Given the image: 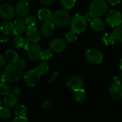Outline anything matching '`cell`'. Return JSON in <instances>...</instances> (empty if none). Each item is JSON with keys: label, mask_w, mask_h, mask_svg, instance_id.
Listing matches in <instances>:
<instances>
[{"label": "cell", "mask_w": 122, "mask_h": 122, "mask_svg": "<svg viewBox=\"0 0 122 122\" xmlns=\"http://www.w3.org/2000/svg\"><path fill=\"white\" fill-rule=\"evenodd\" d=\"M23 76L21 68L16 64H9L2 71L1 81H4L8 83H15L19 81Z\"/></svg>", "instance_id": "6da1fadb"}, {"label": "cell", "mask_w": 122, "mask_h": 122, "mask_svg": "<svg viewBox=\"0 0 122 122\" xmlns=\"http://www.w3.org/2000/svg\"><path fill=\"white\" fill-rule=\"evenodd\" d=\"M51 21L55 26L64 27L70 24L71 18L69 14L64 9H57L52 13Z\"/></svg>", "instance_id": "7a4b0ae2"}, {"label": "cell", "mask_w": 122, "mask_h": 122, "mask_svg": "<svg viewBox=\"0 0 122 122\" xmlns=\"http://www.w3.org/2000/svg\"><path fill=\"white\" fill-rule=\"evenodd\" d=\"M108 10V3L104 0H93L89 5V12L94 16L99 17Z\"/></svg>", "instance_id": "3957f363"}, {"label": "cell", "mask_w": 122, "mask_h": 122, "mask_svg": "<svg viewBox=\"0 0 122 122\" xmlns=\"http://www.w3.org/2000/svg\"><path fill=\"white\" fill-rule=\"evenodd\" d=\"M70 26L71 30L76 34H81L85 31L87 26V20L85 16L81 14L74 15L71 19Z\"/></svg>", "instance_id": "277c9868"}, {"label": "cell", "mask_w": 122, "mask_h": 122, "mask_svg": "<svg viewBox=\"0 0 122 122\" xmlns=\"http://www.w3.org/2000/svg\"><path fill=\"white\" fill-rule=\"evenodd\" d=\"M41 46L38 43H31L26 49V54L28 59L31 61H37L41 59V54L42 52Z\"/></svg>", "instance_id": "5b68a950"}, {"label": "cell", "mask_w": 122, "mask_h": 122, "mask_svg": "<svg viewBox=\"0 0 122 122\" xmlns=\"http://www.w3.org/2000/svg\"><path fill=\"white\" fill-rule=\"evenodd\" d=\"M40 79V74L36 71V69L28 70L24 75V81L26 86L34 87L35 86Z\"/></svg>", "instance_id": "8992f818"}, {"label": "cell", "mask_w": 122, "mask_h": 122, "mask_svg": "<svg viewBox=\"0 0 122 122\" xmlns=\"http://www.w3.org/2000/svg\"><path fill=\"white\" fill-rule=\"evenodd\" d=\"M114 80V81L109 89V94L112 99L119 100L122 99V83L120 81V78L117 76H115Z\"/></svg>", "instance_id": "52a82bcc"}, {"label": "cell", "mask_w": 122, "mask_h": 122, "mask_svg": "<svg viewBox=\"0 0 122 122\" xmlns=\"http://www.w3.org/2000/svg\"><path fill=\"white\" fill-rule=\"evenodd\" d=\"M106 21L111 26L117 27L122 24V14L117 9H112L108 12L106 16Z\"/></svg>", "instance_id": "ba28073f"}, {"label": "cell", "mask_w": 122, "mask_h": 122, "mask_svg": "<svg viewBox=\"0 0 122 122\" xmlns=\"http://www.w3.org/2000/svg\"><path fill=\"white\" fill-rule=\"evenodd\" d=\"M86 59L91 64H100L103 59V54L97 49H89L86 51L85 54Z\"/></svg>", "instance_id": "9c48e42d"}, {"label": "cell", "mask_w": 122, "mask_h": 122, "mask_svg": "<svg viewBox=\"0 0 122 122\" xmlns=\"http://www.w3.org/2000/svg\"><path fill=\"white\" fill-rule=\"evenodd\" d=\"M66 86L73 92L84 89V81L78 75H71L66 80Z\"/></svg>", "instance_id": "30bf717a"}, {"label": "cell", "mask_w": 122, "mask_h": 122, "mask_svg": "<svg viewBox=\"0 0 122 122\" xmlns=\"http://www.w3.org/2000/svg\"><path fill=\"white\" fill-rule=\"evenodd\" d=\"M15 9L9 3H4L0 6V15L6 21H10L14 17Z\"/></svg>", "instance_id": "8fae6325"}, {"label": "cell", "mask_w": 122, "mask_h": 122, "mask_svg": "<svg viewBox=\"0 0 122 122\" xmlns=\"http://www.w3.org/2000/svg\"><path fill=\"white\" fill-rule=\"evenodd\" d=\"M27 25L25 21V19L23 17H16L13 21V34L14 36H19L23 34L26 29Z\"/></svg>", "instance_id": "7c38bea8"}, {"label": "cell", "mask_w": 122, "mask_h": 122, "mask_svg": "<svg viewBox=\"0 0 122 122\" xmlns=\"http://www.w3.org/2000/svg\"><path fill=\"white\" fill-rule=\"evenodd\" d=\"M66 48V41L61 38H55L50 42L49 49L54 53H61Z\"/></svg>", "instance_id": "4fadbf2b"}, {"label": "cell", "mask_w": 122, "mask_h": 122, "mask_svg": "<svg viewBox=\"0 0 122 122\" xmlns=\"http://www.w3.org/2000/svg\"><path fill=\"white\" fill-rule=\"evenodd\" d=\"M26 38L32 43H37L40 39V31L35 26H27L25 31Z\"/></svg>", "instance_id": "5bb4252c"}, {"label": "cell", "mask_w": 122, "mask_h": 122, "mask_svg": "<svg viewBox=\"0 0 122 122\" xmlns=\"http://www.w3.org/2000/svg\"><path fill=\"white\" fill-rule=\"evenodd\" d=\"M15 13L19 17H24L29 14L30 6L28 1L21 0L19 1L15 6Z\"/></svg>", "instance_id": "9a60e30c"}, {"label": "cell", "mask_w": 122, "mask_h": 122, "mask_svg": "<svg viewBox=\"0 0 122 122\" xmlns=\"http://www.w3.org/2000/svg\"><path fill=\"white\" fill-rule=\"evenodd\" d=\"M55 24L51 21H44L41 24L39 31L42 36H44V38H49L53 34Z\"/></svg>", "instance_id": "2e32d148"}, {"label": "cell", "mask_w": 122, "mask_h": 122, "mask_svg": "<svg viewBox=\"0 0 122 122\" xmlns=\"http://www.w3.org/2000/svg\"><path fill=\"white\" fill-rule=\"evenodd\" d=\"M11 44L16 49H23L26 51L30 45L29 41L26 38H22L20 35L15 36V37L11 41Z\"/></svg>", "instance_id": "e0dca14e"}, {"label": "cell", "mask_w": 122, "mask_h": 122, "mask_svg": "<svg viewBox=\"0 0 122 122\" xmlns=\"http://www.w3.org/2000/svg\"><path fill=\"white\" fill-rule=\"evenodd\" d=\"M4 56L6 59V61L11 64H15L16 63H18L19 60V54L17 51L14 49H7L4 53Z\"/></svg>", "instance_id": "ac0fdd59"}, {"label": "cell", "mask_w": 122, "mask_h": 122, "mask_svg": "<svg viewBox=\"0 0 122 122\" xmlns=\"http://www.w3.org/2000/svg\"><path fill=\"white\" fill-rule=\"evenodd\" d=\"M92 29L96 32H102L105 29V22L100 17H95L90 23Z\"/></svg>", "instance_id": "d6986e66"}, {"label": "cell", "mask_w": 122, "mask_h": 122, "mask_svg": "<svg viewBox=\"0 0 122 122\" xmlns=\"http://www.w3.org/2000/svg\"><path fill=\"white\" fill-rule=\"evenodd\" d=\"M3 102L5 105V107L11 108L13 107H15L17 104V98L14 94H9L6 96H4Z\"/></svg>", "instance_id": "ffe728a7"}, {"label": "cell", "mask_w": 122, "mask_h": 122, "mask_svg": "<svg viewBox=\"0 0 122 122\" xmlns=\"http://www.w3.org/2000/svg\"><path fill=\"white\" fill-rule=\"evenodd\" d=\"M51 16H52L51 11L46 8L41 9L38 11V18L40 21H49L51 18Z\"/></svg>", "instance_id": "44dd1931"}, {"label": "cell", "mask_w": 122, "mask_h": 122, "mask_svg": "<svg viewBox=\"0 0 122 122\" xmlns=\"http://www.w3.org/2000/svg\"><path fill=\"white\" fill-rule=\"evenodd\" d=\"M1 30L4 35L7 36L11 31H13V22L10 21H5L2 22L1 24Z\"/></svg>", "instance_id": "7402d4cb"}, {"label": "cell", "mask_w": 122, "mask_h": 122, "mask_svg": "<svg viewBox=\"0 0 122 122\" xmlns=\"http://www.w3.org/2000/svg\"><path fill=\"white\" fill-rule=\"evenodd\" d=\"M117 39H116V36L114 35V33H106L103 38H102V41L104 43L105 45L107 46H110V45H112L115 43Z\"/></svg>", "instance_id": "603a6c76"}, {"label": "cell", "mask_w": 122, "mask_h": 122, "mask_svg": "<svg viewBox=\"0 0 122 122\" xmlns=\"http://www.w3.org/2000/svg\"><path fill=\"white\" fill-rule=\"evenodd\" d=\"M74 99L77 103H82L84 102V100L86 99V92L84 90V89H81L77 91L74 92Z\"/></svg>", "instance_id": "cb8c5ba5"}, {"label": "cell", "mask_w": 122, "mask_h": 122, "mask_svg": "<svg viewBox=\"0 0 122 122\" xmlns=\"http://www.w3.org/2000/svg\"><path fill=\"white\" fill-rule=\"evenodd\" d=\"M14 112L16 117H26V107L24 104H16L14 107Z\"/></svg>", "instance_id": "d4e9b609"}, {"label": "cell", "mask_w": 122, "mask_h": 122, "mask_svg": "<svg viewBox=\"0 0 122 122\" xmlns=\"http://www.w3.org/2000/svg\"><path fill=\"white\" fill-rule=\"evenodd\" d=\"M36 71L40 74V76L46 74L49 70V66L46 61H42L39 63L35 69Z\"/></svg>", "instance_id": "484cf974"}, {"label": "cell", "mask_w": 122, "mask_h": 122, "mask_svg": "<svg viewBox=\"0 0 122 122\" xmlns=\"http://www.w3.org/2000/svg\"><path fill=\"white\" fill-rule=\"evenodd\" d=\"M0 92H1V94L3 96H6L9 94H10L11 89H10V86H9L8 82L4 81H1Z\"/></svg>", "instance_id": "4316f807"}, {"label": "cell", "mask_w": 122, "mask_h": 122, "mask_svg": "<svg viewBox=\"0 0 122 122\" xmlns=\"http://www.w3.org/2000/svg\"><path fill=\"white\" fill-rule=\"evenodd\" d=\"M11 116V112L9 107H1L0 109V117L3 119H8Z\"/></svg>", "instance_id": "83f0119b"}, {"label": "cell", "mask_w": 122, "mask_h": 122, "mask_svg": "<svg viewBox=\"0 0 122 122\" xmlns=\"http://www.w3.org/2000/svg\"><path fill=\"white\" fill-rule=\"evenodd\" d=\"M76 34H77L75 31L71 30L70 31H69L65 35V40H66V41L67 43H70V44L74 43L76 40V39H77V35Z\"/></svg>", "instance_id": "f1b7e54d"}, {"label": "cell", "mask_w": 122, "mask_h": 122, "mask_svg": "<svg viewBox=\"0 0 122 122\" xmlns=\"http://www.w3.org/2000/svg\"><path fill=\"white\" fill-rule=\"evenodd\" d=\"M52 57V51L50 49H46L42 50L41 54V60L43 61H47Z\"/></svg>", "instance_id": "f546056e"}, {"label": "cell", "mask_w": 122, "mask_h": 122, "mask_svg": "<svg viewBox=\"0 0 122 122\" xmlns=\"http://www.w3.org/2000/svg\"><path fill=\"white\" fill-rule=\"evenodd\" d=\"M59 1L61 6L66 9H72L76 4V0H59Z\"/></svg>", "instance_id": "4dcf8cb0"}, {"label": "cell", "mask_w": 122, "mask_h": 122, "mask_svg": "<svg viewBox=\"0 0 122 122\" xmlns=\"http://www.w3.org/2000/svg\"><path fill=\"white\" fill-rule=\"evenodd\" d=\"M113 33L114 34L117 40L122 42V24H120L118 26L115 27Z\"/></svg>", "instance_id": "1f68e13d"}, {"label": "cell", "mask_w": 122, "mask_h": 122, "mask_svg": "<svg viewBox=\"0 0 122 122\" xmlns=\"http://www.w3.org/2000/svg\"><path fill=\"white\" fill-rule=\"evenodd\" d=\"M25 21L27 26H35L36 24V17L33 14H28L25 16Z\"/></svg>", "instance_id": "d6a6232c"}, {"label": "cell", "mask_w": 122, "mask_h": 122, "mask_svg": "<svg viewBox=\"0 0 122 122\" xmlns=\"http://www.w3.org/2000/svg\"><path fill=\"white\" fill-rule=\"evenodd\" d=\"M51 107H52V102H51V101L49 100V99L45 100V101L42 103V104H41V107H42L43 109H50Z\"/></svg>", "instance_id": "836d02e7"}, {"label": "cell", "mask_w": 122, "mask_h": 122, "mask_svg": "<svg viewBox=\"0 0 122 122\" xmlns=\"http://www.w3.org/2000/svg\"><path fill=\"white\" fill-rule=\"evenodd\" d=\"M6 58L4 56V55L1 54L0 55V69L3 70L5 67H6Z\"/></svg>", "instance_id": "e575fe53"}, {"label": "cell", "mask_w": 122, "mask_h": 122, "mask_svg": "<svg viewBox=\"0 0 122 122\" xmlns=\"http://www.w3.org/2000/svg\"><path fill=\"white\" fill-rule=\"evenodd\" d=\"M12 92H13V94H14L15 96H19L21 94V89L19 86H15L13 87Z\"/></svg>", "instance_id": "d590c367"}, {"label": "cell", "mask_w": 122, "mask_h": 122, "mask_svg": "<svg viewBox=\"0 0 122 122\" xmlns=\"http://www.w3.org/2000/svg\"><path fill=\"white\" fill-rule=\"evenodd\" d=\"M11 122H29L26 117H16Z\"/></svg>", "instance_id": "8d00e7d4"}, {"label": "cell", "mask_w": 122, "mask_h": 122, "mask_svg": "<svg viewBox=\"0 0 122 122\" xmlns=\"http://www.w3.org/2000/svg\"><path fill=\"white\" fill-rule=\"evenodd\" d=\"M18 66L21 69H24L27 66V61L25 59H19L18 61Z\"/></svg>", "instance_id": "74e56055"}, {"label": "cell", "mask_w": 122, "mask_h": 122, "mask_svg": "<svg viewBox=\"0 0 122 122\" xmlns=\"http://www.w3.org/2000/svg\"><path fill=\"white\" fill-rule=\"evenodd\" d=\"M58 74H59L58 71H54L51 74V76H50V78L49 79V83H51V82L54 81L56 79V78L58 76Z\"/></svg>", "instance_id": "f35d334b"}, {"label": "cell", "mask_w": 122, "mask_h": 122, "mask_svg": "<svg viewBox=\"0 0 122 122\" xmlns=\"http://www.w3.org/2000/svg\"><path fill=\"white\" fill-rule=\"evenodd\" d=\"M121 1H122V0H107V2L112 6L118 5L121 3Z\"/></svg>", "instance_id": "ab89813d"}, {"label": "cell", "mask_w": 122, "mask_h": 122, "mask_svg": "<svg viewBox=\"0 0 122 122\" xmlns=\"http://www.w3.org/2000/svg\"><path fill=\"white\" fill-rule=\"evenodd\" d=\"M85 17H86V19L87 21H92L95 18V16H93L90 12L87 13V14L85 15Z\"/></svg>", "instance_id": "60d3db41"}, {"label": "cell", "mask_w": 122, "mask_h": 122, "mask_svg": "<svg viewBox=\"0 0 122 122\" xmlns=\"http://www.w3.org/2000/svg\"><path fill=\"white\" fill-rule=\"evenodd\" d=\"M41 4H46V5H49L51 4L52 3H54L55 1V0H39Z\"/></svg>", "instance_id": "b9f144b4"}, {"label": "cell", "mask_w": 122, "mask_h": 122, "mask_svg": "<svg viewBox=\"0 0 122 122\" xmlns=\"http://www.w3.org/2000/svg\"><path fill=\"white\" fill-rule=\"evenodd\" d=\"M9 37H8L6 35H4V36L1 38V43H2V44H5V43L8 42V41H9Z\"/></svg>", "instance_id": "7bdbcfd3"}, {"label": "cell", "mask_w": 122, "mask_h": 122, "mask_svg": "<svg viewBox=\"0 0 122 122\" xmlns=\"http://www.w3.org/2000/svg\"><path fill=\"white\" fill-rule=\"evenodd\" d=\"M120 69H121V70L122 71V59H121V61H120Z\"/></svg>", "instance_id": "ee69618b"}, {"label": "cell", "mask_w": 122, "mask_h": 122, "mask_svg": "<svg viewBox=\"0 0 122 122\" xmlns=\"http://www.w3.org/2000/svg\"><path fill=\"white\" fill-rule=\"evenodd\" d=\"M120 81H121V82L122 83V72L121 73V74H120Z\"/></svg>", "instance_id": "f6af8a7d"}, {"label": "cell", "mask_w": 122, "mask_h": 122, "mask_svg": "<svg viewBox=\"0 0 122 122\" xmlns=\"http://www.w3.org/2000/svg\"><path fill=\"white\" fill-rule=\"evenodd\" d=\"M24 1H28V2H29V1H30L31 0H24Z\"/></svg>", "instance_id": "bcb514c9"}, {"label": "cell", "mask_w": 122, "mask_h": 122, "mask_svg": "<svg viewBox=\"0 0 122 122\" xmlns=\"http://www.w3.org/2000/svg\"><path fill=\"white\" fill-rule=\"evenodd\" d=\"M0 1H4V0H0Z\"/></svg>", "instance_id": "7dc6e473"}]
</instances>
